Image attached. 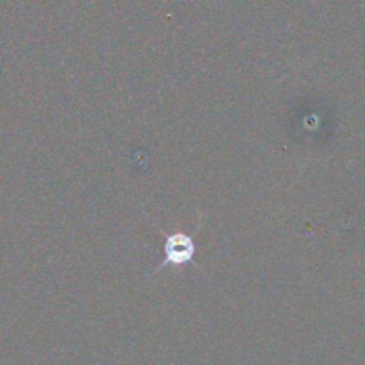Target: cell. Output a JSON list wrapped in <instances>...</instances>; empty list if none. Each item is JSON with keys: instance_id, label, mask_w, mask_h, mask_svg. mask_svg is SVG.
Segmentation results:
<instances>
[{"instance_id": "6da1fadb", "label": "cell", "mask_w": 365, "mask_h": 365, "mask_svg": "<svg viewBox=\"0 0 365 365\" xmlns=\"http://www.w3.org/2000/svg\"><path fill=\"white\" fill-rule=\"evenodd\" d=\"M165 259L160 267L172 265H187L195 252V242L190 235L175 233V235H165Z\"/></svg>"}]
</instances>
